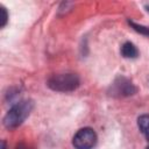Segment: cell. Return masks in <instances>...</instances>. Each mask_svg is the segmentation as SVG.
Here are the masks:
<instances>
[{"label":"cell","instance_id":"12","mask_svg":"<svg viewBox=\"0 0 149 149\" xmlns=\"http://www.w3.org/2000/svg\"><path fill=\"white\" fill-rule=\"evenodd\" d=\"M146 149H149V146H148V147H147V148H146Z\"/></svg>","mask_w":149,"mask_h":149},{"label":"cell","instance_id":"6","mask_svg":"<svg viewBox=\"0 0 149 149\" xmlns=\"http://www.w3.org/2000/svg\"><path fill=\"white\" fill-rule=\"evenodd\" d=\"M137 126L141 133L144 135V137L149 141V115L143 114L137 119Z\"/></svg>","mask_w":149,"mask_h":149},{"label":"cell","instance_id":"1","mask_svg":"<svg viewBox=\"0 0 149 149\" xmlns=\"http://www.w3.org/2000/svg\"><path fill=\"white\" fill-rule=\"evenodd\" d=\"M34 108L33 100H21L16 102L5 115L3 126L7 129H15L29 116Z\"/></svg>","mask_w":149,"mask_h":149},{"label":"cell","instance_id":"8","mask_svg":"<svg viewBox=\"0 0 149 149\" xmlns=\"http://www.w3.org/2000/svg\"><path fill=\"white\" fill-rule=\"evenodd\" d=\"M0 14H1V16H0V27L2 28V27L6 26V23L8 21V14H7V10L3 7H0Z\"/></svg>","mask_w":149,"mask_h":149},{"label":"cell","instance_id":"7","mask_svg":"<svg viewBox=\"0 0 149 149\" xmlns=\"http://www.w3.org/2000/svg\"><path fill=\"white\" fill-rule=\"evenodd\" d=\"M129 24H130L136 31H139V33H141V34H144V35H148V36H149V28H148V27L140 26V24H136V23H134V22H129Z\"/></svg>","mask_w":149,"mask_h":149},{"label":"cell","instance_id":"11","mask_svg":"<svg viewBox=\"0 0 149 149\" xmlns=\"http://www.w3.org/2000/svg\"><path fill=\"white\" fill-rule=\"evenodd\" d=\"M147 10H148V12H149V6H147Z\"/></svg>","mask_w":149,"mask_h":149},{"label":"cell","instance_id":"2","mask_svg":"<svg viewBox=\"0 0 149 149\" xmlns=\"http://www.w3.org/2000/svg\"><path fill=\"white\" fill-rule=\"evenodd\" d=\"M47 84L54 91L71 92L79 86L80 80L76 73H57V74H52L48 79Z\"/></svg>","mask_w":149,"mask_h":149},{"label":"cell","instance_id":"3","mask_svg":"<svg viewBox=\"0 0 149 149\" xmlns=\"http://www.w3.org/2000/svg\"><path fill=\"white\" fill-rule=\"evenodd\" d=\"M97 143V134L92 128H81L79 129L73 139L72 144L76 149H93Z\"/></svg>","mask_w":149,"mask_h":149},{"label":"cell","instance_id":"9","mask_svg":"<svg viewBox=\"0 0 149 149\" xmlns=\"http://www.w3.org/2000/svg\"><path fill=\"white\" fill-rule=\"evenodd\" d=\"M15 149H31V148L26 143H19V144H16Z\"/></svg>","mask_w":149,"mask_h":149},{"label":"cell","instance_id":"4","mask_svg":"<svg viewBox=\"0 0 149 149\" xmlns=\"http://www.w3.org/2000/svg\"><path fill=\"white\" fill-rule=\"evenodd\" d=\"M135 92H136V87L129 79L125 77H118L111 86L109 94L113 97H128V95H133Z\"/></svg>","mask_w":149,"mask_h":149},{"label":"cell","instance_id":"5","mask_svg":"<svg viewBox=\"0 0 149 149\" xmlns=\"http://www.w3.org/2000/svg\"><path fill=\"white\" fill-rule=\"evenodd\" d=\"M121 55L125 58H136L137 55H139V51H137L136 47L133 43L126 42L121 47Z\"/></svg>","mask_w":149,"mask_h":149},{"label":"cell","instance_id":"10","mask_svg":"<svg viewBox=\"0 0 149 149\" xmlns=\"http://www.w3.org/2000/svg\"><path fill=\"white\" fill-rule=\"evenodd\" d=\"M1 149H6V142L5 141L1 142Z\"/></svg>","mask_w":149,"mask_h":149}]
</instances>
